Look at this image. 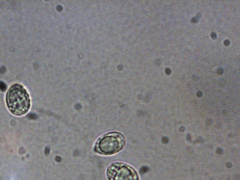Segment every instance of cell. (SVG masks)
Returning a JSON list of instances; mask_svg holds the SVG:
<instances>
[{
	"label": "cell",
	"instance_id": "1",
	"mask_svg": "<svg viewBox=\"0 0 240 180\" xmlns=\"http://www.w3.org/2000/svg\"><path fill=\"white\" fill-rule=\"evenodd\" d=\"M6 100L9 111L15 115H25L30 109V97L21 85L15 84L11 86L7 92Z\"/></svg>",
	"mask_w": 240,
	"mask_h": 180
},
{
	"label": "cell",
	"instance_id": "2",
	"mask_svg": "<svg viewBox=\"0 0 240 180\" xmlns=\"http://www.w3.org/2000/svg\"><path fill=\"white\" fill-rule=\"evenodd\" d=\"M125 140L123 135L117 132H112L101 136L96 143V152L104 155H112L123 149Z\"/></svg>",
	"mask_w": 240,
	"mask_h": 180
},
{
	"label": "cell",
	"instance_id": "3",
	"mask_svg": "<svg viewBox=\"0 0 240 180\" xmlns=\"http://www.w3.org/2000/svg\"><path fill=\"white\" fill-rule=\"evenodd\" d=\"M106 175L109 180H138L134 169L122 163L112 164L107 170Z\"/></svg>",
	"mask_w": 240,
	"mask_h": 180
}]
</instances>
